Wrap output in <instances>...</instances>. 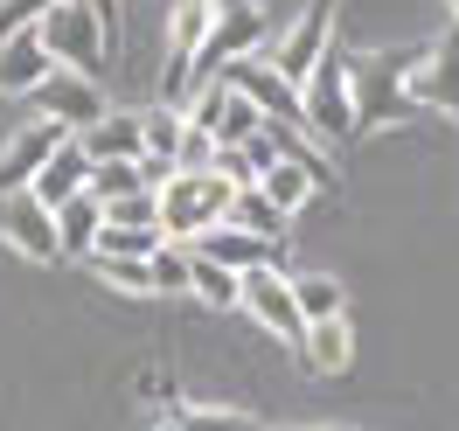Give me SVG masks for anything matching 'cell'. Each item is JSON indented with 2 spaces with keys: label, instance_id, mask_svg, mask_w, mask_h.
Listing matches in <instances>:
<instances>
[{
  "label": "cell",
  "instance_id": "cell-16",
  "mask_svg": "<svg viewBox=\"0 0 459 431\" xmlns=\"http://www.w3.org/2000/svg\"><path fill=\"white\" fill-rule=\"evenodd\" d=\"M292 355H299L314 375H342L348 362H355V327H348V314L307 320V334H299V348H292Z\"/></svg>",
  "mask_w": 459,
  "mask_h": 431
},
{
  "label": "cell",
  "instance_id": "cell-21",
  "mask_svg": "<svg viewBox=\"0 0 459 431\" xmlns=\"http://www.w3.org/2000/svg\"><path fill=\"white\" fill-rule=\"evenodd\" d=\"M258 188L272 195V209H279V216H307V202L320 195L314 174L299 168V160H279V168H264V174H258Z\"/></svg>",
  "mask_w": 459,
  "mask_h": 431
},
{
  "label": "cell",
  "instance_id": "cell-35",
  "mask_svg": "<svg viewBox=\"0 0 459 431\" xmlns=\"http://www.w3.org/2000/svg\"><path fill=\"white\" fill-rule=\"evenodd\" d=\"M160 431H174V425H160Z\"/></svg>",
  "mask_w": 459,
  "mask_h": 431
},
{
  "label": "cell",
  "instance_id": "cell-11",
  "mask_svg": "<svg viewBox=\"0 0 459 431\" xmlns=\"http://www.w3.org/2000/svg\"><path fill=\"white\" fill-rule=\"evenodd\" d=\"M29 98H35V112L56 118L63 133H84L91 118L105 112V84H98V77H84V70H49Z\"/></svg>",
  "mask_w": 459,
  "mask_h": 431
},
{
  "label": "cell",
  "instance_id": "cell-4",
  "mask_svg": "<svg viewBox=\"0 0 459 431\" xmlns=\"http://www.w3.org/2000/svg\"><path fill=\"white\" fill-rule=\"evenodd\" d=\"M35 35H42V49L56 56V70H84V77L105 84L112 42H105V29H98V14H91L84 0H49L42 22H35Z\"/></svg>",
  "mask_w": 459,
  "mask_h": 431
},
{
  "label": "cell",
  "instance_id": "cell-23",
  "mask_svg": "<svg viewBox=\"0 0 459 431\" xmlns=\"http://www.w3.org/2000/svg\"><path fill=\"white\" fill-rule=\"evenodd\" d=\"M188 299H202V306H216V314H237V272H223L216 258H202V251H188Z\"/></svg>",
  "mask_w": 459,
  "mask_h": 431
},
{
  "label": "cell",
  "instance_id": "cell-13",
  "mask_svg": "<svg viewBox=\"0 0 459 431\" xmlns=\"http://www.w3.org/2000/svg\"><path fill=\"white\" fill-rule=\"evenodd\" d=\"M188 251H202V258H216L223 272H258V264H286V244L279 237H258V230H237V223H209V230L188 237Z\"/></svg>",
  "mask_w": 459,
  "mask_h": 431
},
{
  "label": "cell",
  "instance_id": "cell-27",
  "mask_svg": "<svg viewBox=\"0 0 459 431\" xmlns=\"http://www.w3.org/2000/svg\"><path fill=\"white\" fill-rule=\"evenodd\" d=\"M84 188L98 202H118V195H133V188H146V181H140V160H91Z\"/></svg>",
  "mask_w": 459,
  "mask_h": 431
},
{
  "label": "cell",
  "instance_id": "cell-6",
  "mask_svg": "<svg viewBox=\"0 0 459 431\" xmlns=\"http://www.w3.org/2000/svg\"><path fill=\"white\" fill-rule=\"evenodd\" d=\"M334 22H342V0H307V14H299L292 29L264 42V63H272L286 84H307V70H314V63L327 56V42H334Z\"/></svg>",
  "mask_w": 459,
  "mask_h": 431
},
{
  "label": "cell",
  "instance_id": "cell-19",
  "mask_svg": "<svg viewBox=\"0 0 459 431\" xmlns=\"http://www.w3.org/2000/svg\"><path fill=\"white\" fill-rule=\"evenodd\" d=\"M77 146H84V160H140V112H112L105 105L77 133Z\"/></svg>",
  "mask_w": 459,
  "mask_h": 431
},
{
  "label": "cell",
  "instance_id": "cell-1",
  "mask_svg": "<svg viewBox=\"0 0 459 431\" xmlns=\"http://www.w3.org/2000/svg\"><path fill=\"white\" fill-rule=\"evenodd\" d=\"M425 49H376V56H348V105H355V140L369 133H390V125H411L418 105H411V63Z\"/></svg>",
  "mask_w": 459,
  "mask_h": 431
},
{
  "label": "cell",
  "instance_id": "cell-17",
  "mask_svg": "<svg viewBox=\"0 0 459 431\" xmlns=\"http://www.w3.org/2000/svg\"><path fill=\"white\" fill-rule=\"evenodd\" d=\"M49 70H56V56L42 49V35H35V29H22V35L0 42V91H7V98H29Z\"/></svg>",
  "mask_w": 459,
  "mask_h": 431
},
{
  "label": "cell",
  "instance_id": "cell-26",
  "mask_svg": "<svg viewBox=\"0 0 459 431\" xmlns=\"http://www.w3.org/2000/svg\"><path fill=\"white\" fill-rule=\"evenodd\" d=\"M174 140H181V105H140V153H160L174 160Z\"/></svg>",
  "mask_w": 459,
  "mask_h": 431
},
{
  "label": "cell",
  "instance_id": "cell-5",
  "mask_svg": "<svg viewBox=\"0 0 459 431\" xmlns=\"http://www.w3.org/2000/svg\"><path fill=\"white\" fill-rule=\"evenodd\" d=\"M299 112H307V133L320 146H348L355 140V105H348V49L327 42V56L307 70L299 84Z\"/></svg>",
  "mask_w": 459,
  "mask_h": 431
},
{
  "label": "cell",
  "instance_id": "cell-12",
  "mask_svg": "<svg viewBox=\"0 0 459 431\" xmlns=\"http://www.w3.org/2000/svg\"><path fill=\"white\" fill-rule=\"evenodd\" d=\"M223 77H230V84H237V91H244V98H251V105L264 112V125H299V133H307V112H299V84H286V77L264 63V49H258V56H237Z\"/></svg>",
  "mask_w": 459,
  "mask_h": 431
},
{
  "label": "cell",
  "instance_id": "cell-18",
  "mask_svg": "<svg viewBox=\"0 0 459 431\" xmlns=\"http://www.w3.org/2000/svg\"><path fill=\"white\" fill-rule=\"evenodd\" d=\"M84 181H91V160H84V146H77V133H63V140H56V153H49L42 168H35L29 195L56 209V202H63V195H77Z\"/></svg>",
  "mask_w": 459,
  "mask_h": 431
},
{
  "label": "cell",
  "instance_id": "cell-22",
  "mask_svg": "<svg viewBox=\"0 0 459 431\" xmlns=\"http://www.w3.org/2000/svg\"><path fill=\"white\" fill-rule=\"evenodd\" d=\"M292 306H299V320H334L348 314V292L327 272H292Z\"/></svg>",
  "mask_w": 459,
  "mask_h": 431
},
{
  "label": "cell",
  "instance_id": "cell-14",
  "mask_svg": "<svg viewBox=\"0 0 459 431\" xmlns=\"http://www.w3.org/2000/svg\"><path fill=\"white\" fill-rule=\"evenodd\" d=\"M56 140H63V125H56V118H42V112H35L29 125L14 133V140L0 146V195L29 188V181H35V168H42L49 153H56Z\"/></svg>",
  "mask_w": 459,
  "mask_h": 431
},
{
  "label": "cell",
  "instance_id": "cell-3",
  "mask_svg": "<svg viewBox=\"0 0 459 431\" xmlns=\"http://www.w3.org/2000/svg\"><path fill=\"white\" fill-rule=\"evenodd\" d=\"M230 209V181L216 168L202 174H168L160 188H153V230L168 237V244H188L195 230H209V223H223Z\"/></svg>",
  "mask_w": 459,
  "mask_h": 431
},
{
  "label": "cell",
  "instance_id": "cell-28",
  "mask_svg": "<svg viewBox=\"0 0 459 431\" xmlns=\"http://www.w3.org/2000/svg\"><path fill=\"white\" fill-rule=\"evenodd\" d=\"M216 168V140L202 133L195 118H181V140H174V174H202Z\"/></svg>",
  "mask_w": 459,
  "mask_h": 431
},
{
  "label": "cell",
  "instance_id": "cell-24",
  "mask_svg": "<svg viewBox=\"0 0 459 431\" xmlns=\"http://www.w3.org/2000/svg\"><path fill=\"white\" fill-rule=\"evenodd\" d=\"M168 237L153 230V223H98V244H91V258H153Z\"/></svg>",
  "mask_w": 459,
  "mask_h": 431
},
{
  "label": "cell",
  "instance_id": "cell-34",
  "mask_svg": "<svg viewBox=\"0 0 459 431\" xmlns=\"http://www.w3.org/2000/svg\"><path fill=\"white\" fill-rule=\"evenodd\" d=\"M453 29H459V0H453Z\"/></svg>",
  "mask_w": 459,
  "mask_h": 431
},
{
  "label": "cell",
  "instance_id": "cell-29",
  "mask_svg": "<svg viewBox=\"0 0 459 431\" xmlns=\"http://www.w3.org/2000/svg\"><path fill=\"white\" fill-rule=\"evenodd\" d=\"M146 279H153V292H188V244H160L146 258Z\"/></svg>",
  "mask_w": 459,
  "mask_h": 431
},
{
  "label": "cell",
  "instance_id": "cell-8",
  "mask_svg": "<svg viewBox=\"0 0 459 431\" xmlns=\"http://www.w3.org/2000/svg\"><path fill=\"white\" fill-rule=\"evenodd\" d=\"M181 118H195L216 146H237V140H251V133L264 125V112H258V105H251L237 84H230V77L195 84V91H188V105H181Z\"/></svg>",
  "mask_w": 459,
  "mask_h": 431
},
{
  "label": "cell",
  "instance_id": "cell-32",
  "mask_svg": "<svg viewBox=\"0 0 459 431\" xmlns=\"http://www.w3.org/2000/svg\"><path fill=\"white\" fill-rule=\"evenodd\" d=\"M42 7H49V0H0V42H7V35H22V29H35V22H42Z\"/></svg>",
  "mask_w": 459,
  "mask_h": 431
},
{
  "label": "cell",
  "instance_id": "cell-10",
  "mask_svg": "<svg viewBox=\"0 0 459 431\" xmlns=\"http://www.w3.org/2000/svg\"><path fill=\"white\" fill-rule=\"evenodd\" d=\"M0 244H7V251H22L29 264H63V251H56V216H49V202H35L29 188L0 195Z\"/></svg>",
  "mask_w": 459,
  "mask_h": 431
},
{
  "label": "cell",
  "instance_id": "cell-2",
  "mask_svg": "<svg viewBox=\"0 0 459 431\" xmlns=\"http://www.w3.org/2000/svg\"><path fill=\"white\" fill-rule=\"evenodd\" d=\"M264 42H272V14H264L258 0H216V14H209V35H202L195 56H188V84H209V77H223L237 56H258Z\"/></svg>",
  "mask_w": 459,
  "mask_h": 431
},
{
  "label": "cell",
  "instance_id": "cell-31",
  "mask_svg": "<svg viewBox=\"0 0 459 431\" xmlns=\"http://www.w3.org/2000/svg\"><path fill=\"white\" fill-rule=\"evenodd\" d=\"M105 223H153V188H133V195L105 202Z\"/></svg>",
  "mask_w": 459,
  "mask_h": 431
},
{
  "label": "cell",
  "instance_id": "cell-15",
  "mask_svg": "<svg viewBox=\"0 0 459 431\" xmlns=\"http://www.w3.org/2000/svg\"><path fill=\"white\" fill-rule=\"evenodd\" d=\"M49 216H56V251H63V264H84L91 244H98V223H105V202L91 195V188H77V195H63Z\"/></svg>",
  "mask_w": 459,
  "mask_h": 431
},
{
  "label": "cell",
  "instance_id": "cell-33",
  "mask_svg": "<svg viewBox=\"0 0 459 431\" xmlns=\"http://www.w3.org/2000/svg\"><path fill=\"white\" fill-rule=\"evenodd\" d=\"M91 14H98V29H105V42H112V56H118V35H126V0H84Z\"/></svg>",
  "mask_w": 459,
  "mask_h": 431
},
{
  "label": "cell",
  "instance_id": "cell-25",
  "mask_svg": "<svg viewBox=\"0 0 459 431\" xmlns=\"http://www.w3.org/2000/svg\"><path fill=\"white\" fill-rule=\"evenodd\" d=\"M168 425L174 431H258L251 410H230V403H174Z\"/></svg>",
  "mask_w": 459,
  "mask_h": 431
},
{
  "label": "cell",
  "instance_id": "cell-9",
  "mask_svg": "<svg viewBox=\"0 0 459 431\" xmlns=\"http://www.w3.org/2000/svg\"><path fill=\"white\" fill-rule=\"evenodd\" d=\"M403 91H411V105H418V112L459 118V29H446L438 42H425V56L411 63Z\"/></svg>",
  "mask_w": 459,
  "mask_h": 431
},
{
  "label": "cell",
  "instance_id": "cell-7",
  "mask_svg": "<svg viewBox=\"0 0 459 431\" xmlns=\"http://www.w3.org/2000/svg\"><path fill=\"white\" fill-rule=\"evenodd\" d=\"M237 314H251V327H264L272 341H286V348H299V334H307V320L292 306V279L272 272V264L237 272Z\"/></svg>",
  "mask_w": 459,
  "mask_h": 431
},
{
  "label": "cell",
  "instance_id": "cell-30",
  "mask_svg": "<svg viewBox=\"0 0 459 431\" xmlns=\"http://www.w3.org/2000/svg\"><path fill=\"white\" fill-rule=\"evenodd\" d=\"M91 272H98V279H105V286L112 292H153V279H146V258H84Z\"/></svg>",
  "mask_w": 459,
  "mask_h": 431
},
{
  "label": "cell",
  "instance_id": "cell-20",
  "mask_svg": "<svg viewBox=\"0 0 459 431\" xmlns=\"http://www.w3.org/2000/svg\"><path fill=\"white\" fill-rule=\"evenodd\" d=\"M223 223H237V230H258V237H279V244H286V230H292V216H279L264 188H230Z\"/></svg>",
  "mask_w": 459,
  "mask_h": 431
}]
</instances>
